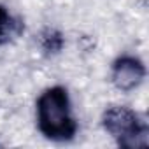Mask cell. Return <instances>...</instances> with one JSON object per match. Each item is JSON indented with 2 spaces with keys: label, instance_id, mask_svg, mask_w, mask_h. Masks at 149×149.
Returning a JSON list of instances; mask_svg holds the SVG:
<instances>
[{
  "label": "cell",
  "instance_id": "2",
  "mask_svg": "<svg viewBox=\"0 0 149 149\" xmlns=\"http://www.w3.org/2000/svg\"><path fill=\"white\" fill-rule=\"evenodd\" d=\"M102 126L121 147L144 149L149 144V130L146 121L128 107H109L102 116Z\"/></svg>",
  "mask_w": 149,
  "mask_h": 149
},
{
  "label": "cell",
  "instance_id": "4",
  "mask_svg": "<svg viewBox=\"0 0 149 149\" xmlns=\"http://www.w3.org/2000/svg\"><path fill=\"white\" fill-rule=\"evenodd\" d=\"M19 30H21V23L14 19L4 6H0V44L18 35Z\"/></svg>",
  "mask_w": 149,
  "mask_h": 149
},
{
  "label": "cell",
  "instance_id": "1",
  "mask_svg": "<svg viewBox=\"0 0 149 149\" xmlns=\"http://www.w3.org/2000/svg\"><path fill=\"white\" fill-rule=\"evenodd\" d=\"M37 126L46 139L65 142L77 133V123L70 112L68 91L63 86H53L37 98Z\"/></svg>",
  "mask_w": 149,
  "mask_h": 149
},
{
  "label": "cell",
  "instance_id": "3",
  "mask_svg": "<svg viewBox=\"0 0 149 149\" xmlns=\"http://www.w3.org/2000/svg\"><path fill=\"white\" fill-rule=\"evenodd\" d=\"M146 77V67L144 63L130 54L119 56L111 68V81L112 84L121 90V91H132L137 86H140V83Z\"/></svg>",
  "mask_w": 149,
  "mask_h": 149
},
{
  "label": "cell",
  "instance_id": "5",
  "mask_svg": "<svg viewBox=\"0 0 149 149\" xmlns=\"http://www.w3.org/2000/svg\"><path fill=\"white\" fill-rule=\"evenodd\" d=\"M40 47L47 54L60 53L61 47H63V35L58 30H54V28H46L40 33Z\"/></svg>",
  "mask_w": 149,
  "mask_h": 149
}]
</instances>
